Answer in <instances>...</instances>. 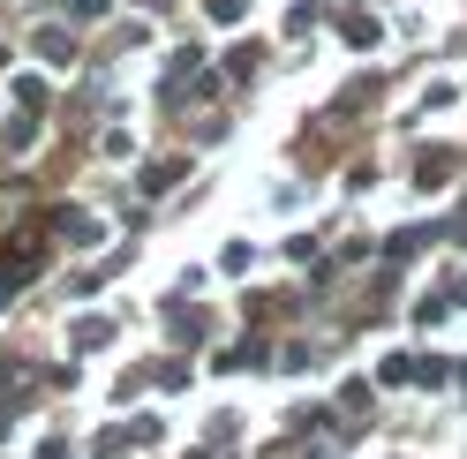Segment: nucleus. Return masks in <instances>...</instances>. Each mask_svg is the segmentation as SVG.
Segmentation results:
<instances>
[{
    "instance_id": "obj_1",
    "label": "nucleus",
    "mask_w": 467,
    "mask_h": 459,
    "mask_svg": "<svg viewBox=\"0 0 467 459\" xmlns=\"http://www.w3.org/2000/svg\"><path fill=\"white\" fill-rule=\"evenodd\" d=\"M31 46H38V61H46V68H68V61H76V31H53V23H46Z\"/></svg>"
},
{
    "instance_id": "obj_2",
    "label": "nucleus",
    "mask_w": 467,
    "mask_h": 459,
    "mask_svg": "<svg viewBox=\"0 0 467 459\" xmlns=\"http://www.w3.org/2000/svg\"><path fill=\"white\" fill-rule=\"evenodd\" d=\"M339 38H347V46H377V15L347 8V15H339Z\"/></svg>"
},
{
    "instance_id": "obj_3",
    "label": "nucleus",
    "mask_w": 467,
    "mask_h": 459,
    "mask_svg": "<svg viewBox=\"0 0 467 459\" xmlns=\"http://www.w3.org/2000/svg\"><path fill=\"white\" fill-rule=\"evenodd\" d=\"M53 234H68L76 249H91V241H99V219H68V211H61V219H53Z\"/></svg>"
},
{
    "instance_id": "obj_4",
    "label": "nucleus",
    "mask_w": 467,
    "mask_h": 459,
    "mask_svg": "<svg viewBox=\"0 0 467 459\" xmlns=\"http://www.w3.org/2000/svg\"><path fill=\"white\" fill-rule=\"evenodd\" d=\"M415 181H422V189H437V181H452V151H430V158L415 166Z\"/></svg>"
},
{
    "instance_id": "obj_5",
    "label": "nucleus",
    "mask_w": 467,
    "mask_h": 459,
    "mask_svg": "<svg viewBox=\"0 0 467 459\" xmlns=\"http://www.w3.org/2000/svg\"><path fill=\"white\" fill-rule=\"evenodd\" d=\"M106 339H113V324H106V317H76V347H83V354L106 347Z\"/></svg>"
},
{
    "instance_id": "obj_6",
    "label": "nucleus",
    "mask_w": 467,
    "mask_h": 459,
    "mask_svg": "<svg viewBox=\"0 0 467 459\" xmlns=\"http://www.w3.org/2000/svg\"><path fill=\"white\" fill-rule=\"evenodd\" d=\"M182 174H189L182 158H159V166H143V189H173V181H182Z\"/></svg>"
},
{
    "instance_id": "obj_7",
    "label": "nucleus",
    "mask_w": 467,
    "mask_h": 459,
    "mask_svg": "<svg viewBox=\"0 0 467 459\" xmlns=\"http://www.w3.org/2000/svg\"><path fill=\"white\" fill-rule=\"evenodd\" d=\"M16 106L38 113V106H46V76H16Z\"/></svg>"
},
{
    "instance_id": "obj_8",
    "label": "nucleus",
    "mask_w": 467,
    "mask_h": 459,
    "mask_svg": "<svg viewBox=\"0 0 467 459\" xmlns=\"http://www.w3.org/2000/svg\"><path fill=\"white\" fill-rule=\"evenodd\" d=\"M31 136H38V121H31V113H16V121H8V151H23Z\"/></svg>"
},
{
    "instance_id": "obj_9",
    "label": "nucleus",
    "mask_w": 467,
    "mask_h": 459,
    "mask_svg": "<svg viewBox=\"0 0 467 459\" xmlns=\"http://www.w3.org/2000/svg\"><path fill=\"white\" fill-rule=\"evenodd\" d=\"M68 8H76V23H99V15H106V0H68Z\"/></svg>"
},
{
    "instance_id": "obj_10",
    "label": "nucleus",
    "mask_w": 467,
    "mask_h": 459,
    "mask_svg": "<svg viewBox=\"0 0 467 459\" xmlns=\"http://www.w3.org/2000/svg\"><path fill=\"white\" fill-rule=\"evenodd\" d=\"M143 8H166V0H143Z\"/></svg>"
}]
</instances>
